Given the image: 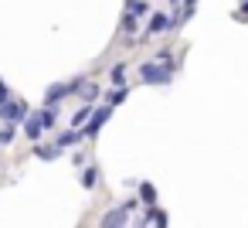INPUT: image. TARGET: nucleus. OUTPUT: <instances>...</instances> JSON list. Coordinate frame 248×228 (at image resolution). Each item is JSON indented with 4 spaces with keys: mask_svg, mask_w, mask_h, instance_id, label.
I'll return each mask as SVG.
<instances>
[{
    "mask_svg": "<svg viewBox=\"0 0 248 228\" xmlns=\"http://www.w3.org/2000/svg\"><path fill=\"white\" fill-rule=\"evenodd\" d=\"M126 96H129V89H126V85H116V89L109 92V102H106V106H109V109H116L119 102H126Z\"/></svg>",
    "mask_w": 248,
    "mask_h": 228,
    "instance_id": "nucleus-16",
    "label": "nucleus"
},
{
    "mask_svg": "<svg viewBox=\"0 0 248 228\" xmlns=\"http://www.w3.org/2000/svg\"><path fill=\"white\" fill-rule=\"evenodd\" d=\"M126 14L133 21H140V17H150L153 7H150V0H126Z\"/></svg>",
    "mask_w": 248,
    "mask_h": 228,
    "instance_id": "nucleus-7",
    "label": "nucleus"
},
{
    "mask_svg": "<svg viewBox=\"0 0 248 228\" xmlns=\"http://www.w3.org/2000/svg\"><path fill=\"white\" fill-rule=\"evenodd\" d=\"M41 133H45V130H41L38 116H28V119H24V136H28L31 143H38V140H41Z\"/></svg>",
    "mask_w": 248,
    "mask_h": 228,
    "instance_id": "nucleus-11",
    "label": "nucleus"
},
{
    "mask_svg": "<svg viewBox=\"0 0 248 228\" xmlns=\"http://www.w3.org/2000/svg\"><path fill=\"white\" fill-rule=\"evenodd\" d=\"M34 116H38L41 130H55V126H58V109H48V106H45V109H38Z\"/></svg>",
    "mask_w": 248,
    "mask_h": 228,
    "instance_id": "nucleus-9",
    "label": "nucleus"
},
{
    "mask_svg": "<svg viewBox=\"0 0 248 228\" xmlns=\"http://www.w3.org/2000/svg\"><path fill=\"white\" fill-rule=\"evenodd\" d=\"M72 163H75V167H82V163H85V150H78V153L72 157Z\"/></svg>",
    "mask_w": 248,
    "mask_h": 228,
    "instance_id": "nucleus-20",
    "label": "nucleus"
},
{
    "mask_svg": "<svg viewBox=\"0 0 248 228\" xmlns=\"http://www.w3.org/2000/svg\"><path fill=\"white\" fill-rule=\"evenodd\" d=\"M150 221H153L156 228H167V225H170V218H167L163 211H156V208H153V214H150Z\"/></svg>",
    "mask_w": 248,
    "mask_h": 228,
    "instance_id": "nucleus-18",
    "label": "nucleus"
},
{
    "mask_svg": "<svg viewBox=\"0 0 248 228\" xmlns=\"http://www.w3.org/2000/svg\"><path fill=\"white\" fill-rule=\"evenodd\" d=\"M78 96H82V102H85V106H95V99H99V85H95V82H89V85H82V89H78Z\"/></svg>",
    "mask_w": 248,
    "mask_h": 228,
    "instance_id": "nucleus-13",
    "label": "nucleus"
},
{
    "mask_svg": "<svg viewBox=\"0 0 248 228\" xmlns=\"http://www.w3.org/2000/svg\"><path fill=\"white\" fill-rule=\"evenodd\" d=\"M241 11H245V14H238V17H248V0H241Z\"/></svg>",
    "mask_w": 248,
    "mask_h": 228,
    "instance_id": "nucleus-21",
    "label": "nucleus"
},
{
    "mask_svg": "<svg viewBox=\"0 0 248 228\" xmlns=\"http://www.w3.org/2000/svg\"><path fill=\"white\" fill-rule=\"evenodd\" d=\"M31 113H28V102L24 99H7L4 106H0V119H4V126H17V123H24Z\"/></svg>",
    "mask_w": 248,
    "mask_h": 228,
    "instance_id": "nucleus-3",
    "label": "nucleus"
},
{
    "mask_svg": "<svg viewBox=\"0 0 248 228\" xmlns=\"http://www.w3.org/2000/svg\"><path fill=\"white\" fill-rule=\"evenodd\" d=\"M126 218H129V211L123 208V204H116V208H109L106 214H102V228H126Z\"/></svg>",
    "mask_w": 248,
    "mask_h": 228,
    "instance_id": "nucleus-6",
    "label": "nucleus"
},
{
    "mask_svg": "<svg viewBox=\"0 0 248 228\" xmlns=\"http://www.w3.org/2000/svg\"><path fill=\"white\" fill-rule=\"evenodd\" d=\"M34 157H38V160H55V157H62V153H58L51 143H34Z\"/></svg>",
    "mask_w": 248,
    "mask_h": 228,
    "instance_id": "nucleus-14",
    "label": "nucleus"
},
{
    "mask_svg": "<svg viewBox=\"0 0 248 228\" xmlns=\"http://www.w3.org/2000/svg\"><path fill=\"white\" fill-rule=\"evenodd\" d=\"M109 79H112V85H126V62H116L109 68Z\"/></svg>",
    "mask_w": 248,
    "mask_h": 228,
    "instance_id": "nucleus-15",
    "label": "nucleus"
},
{
    "mask_svg": "<svg viewBox=\"0 0 248 228\" xmlns=\"http://www.w3.org/2000/svg\"><path fill=\"white\" fill-rule=\"evenodd\" d=\"M163 31H170V17H167V11H153V14H150V24H146L143 34H140V41H150V38H156V34H163Z\"/></svg>",
    "mask_w": 248,
    "mask_h": 228,
    "instance_id": "nucleus-5",
    "label": "nucleus"
},
{
    "mask_svg": "<svg viewBox=\"0 0 248 228\" xmlns=\"http://www.w3.org/2000/svg\"><path fill=\"white\" fill-rule=\"evenodd\" d=\"M78 180H82V187H85V191H95V187H99V167H95V163H89V167L82 170V177H78Z\"/></svg>",
    "mask_w": 248,
    "mask_h": 228,
    "instance_id": "nucleus-10",
    "label": "nucleus"
},
{
    "mask_svg": "<svg viewBox=\"0 0 248 228\" xmlns=\"http://www.w3.org/2000/svg\"><path fill=\"white\" fill-rule=\"evenodd\" d=\"M170 4H180V0H170Z\"/></svg>",
    "mask_w": 248,
    "mask_h": 228,
    "instance_id": "nucleus-22",
    "label": "nucleus"
},
{
    "mask_svg": "<svg viewBox=\"0 0 248 228\" xmlns=\"http://www.w3.org/2000/svg\"><path fill=\"white\" fill-rule=\"evenodd\" d=\"M109 116H112V109H109V106H99V109H92L89 123L78 130V133H82V140H85V136H89V140H92V136H99V130L109 123Z\"/></svg>",
    "mask_w": 248,
    "mask_h": 228,
    "instance_id": "nucleus-4",
    "label": "nucleus"
},
{
    "mask_svg": "<svg viewBox=\"0 0 248 228\" xmlns=\"http://www.w3.org/2000/svg\"><path fill=\"white\" fill-rule=\"evenodd\" d=\"M136 201H143L146 208H153V204H156V187L143 180V184H140V197H136Z\"/></svg>",
    "mask_w": 248,
    "mask_h": 228,
    "instance_id": "nucleus-12",
    "label": "nucleus"
},
{
    "mask_svg": "<svg viewBox=\"0 0 248 228\" xmlns=\"http://www.w3.org/2000/svg\"><path fill=\"white\" fill-rule=\"evenodd\" d=\"M85 85V79H72V82H51L48 85V92H45V106L48 109H58V102L62 99H68L75 89H82Z\"/></svg>",
    "mask_w": 248,
    "mask_h": 228,
    "instance_id": "nucleus-2",
    "label": "nucleus"
},
{
    "mask_svg": "<svg viewBox=\"0 0 248 228\" xmlns=\"http://www.w3.org/2000/svg\"><path fill=\"white\" fill-rule=\"evenodd\" d=\"M173 75H177L173 68H167V65L153 62V58L140 65V82H143V85H170V82H173Z\"/></svg>",
    "mask_w": 248,
    "mask_h": 228,
    "instance_id": "nucleus-1",
    "label": "nucleus"
},
{
    "mask_svg": "<svg viewBox=\"0 0 248 228\" xmlns=\"http://www.w3.org/2000/svg\"><path fill=\"white\" fill-rule=\"evenodd\" d=\"M7 99H14V92H11V85H7L4 79H0V106H4Z\"/></svg>",
    "mask_w": 248,
    "mask_h": 228,
    "instance_id": "nucleus-19",
    "label": "nucleus"
},
{
    "mask_svg": "<svg viewBox=\"0 0 248 228\" xmlns=\"http://www.w3.org/2000/svg\"><path fill=\"white\" fill-rule=\"evenodd\" d=\"M89 116H92V106H82V109L72 116V130H82V126L89 123Z\"/></svg>",
    "mask_w": 248,
    "mask_h": 228,
    "instance_id": "nucleus-17",
    "label": "nucleus"
},
{
    "mask_svg": "<svg viewBox=\"0 0 248 228\" xmlns=\"http://www.w3.org/2000/svg\"><path fill=\"white\" fill-rule=\"evenodd\" d=\"M78 140H82V133H78V130H65V133H58V140H55L51 147H55V150L62 153V150H68V147H75Z\"/></svg>",
    "mask_w": 248,
    "mask_h": 228,
    "instance_id": "nucleus-8",
    "label": "nucleus"
}]
</instances>
